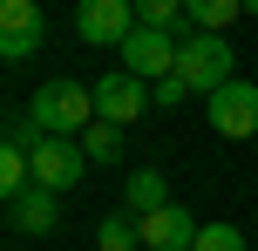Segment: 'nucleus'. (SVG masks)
Masks as SVG:
<instances>
[{
    "instance_id": "f257e3e1",
    "label": "nucleus",
    "mask_w": 258,
    "mask_h": 251,
    "mask_svg": "<svg viewBox=\"0 0 258 251\" xmlns=\"http://www.w3.org/2000/svg\"><path fill=\"white\" fill-rule=\"evenodd\" d=\"M27 116H34L41 136H82V129L95 122V89L54 75V81H41V89L27 95Z\"/></svg>"
},
{
    "instance_id": "f03ea898",
    "label": "nucleus",
    "mask_w": 258,
    "mask_h": 251,
    "mask_svg": "<svg viewBox=\"0 0 258 251\" xmlns=\"http://www.w3.org/2000/svg\"><path fill=\"white\" fill-rule=\"evenodd\" d=\"M231 68H238V54H231V41L224 34H183V48H177V75L190 81V95H218L224 81H231Z\"/></svg>"
},
{
    "instance_id": "7ed1b4c3",
    "label": "nucleus",
    "mask_w": 258,
    "mask_h": 251,
    "mask_svg": "<svg viewBox=\"0 0 258 251\" xmlns=\"http://www.w3.org/2000/svg\"><path fill=\"white\" fill-rule=\"evenodd\" d=\"M177 48H183V34H170V27H136L116 54H122V68H129L136 81L156 89L163 75H177Z\"/></svg>"
},
{
    "instance_id": "20e7f679",
    "label": "nucleus",
    "mask_w": 258,
    "mask_h": 251,
    "mask_svg": "<svg viewBox=\"0 0 258 251\" xmlns=\"http://www.w3.org/2000/svg\"><path fill=\"white\" fill-rule=\"evenodd\" d=\"M204 116H211V129H218V136H231V143L258 136V81L231 75V81H224V89L204 102Z\"/></svg>"
},
{
    "instance_id": "39448f33",
    "label": "nucleus",
    "mask_w": 258,
    "mask_h": 251,
    "mask_svg": "<svg viewBox=\"0 0 258 251\" xmlns=\"http://www.w3.org/2000/svg\"><path fill=\"white\" fill-rule=\"evenodd\" d=\"M75 34L89 48H122L136 34V0H75Z\"/></svg>"
},
{
    "instance_id": "423d86ee",
    "label": "nucleus",
    "mask_w": 258,
    "mask_h": 251,
    "mask_svg": "<svg viewBox=\"0 0 258 251\" xmlns=\"http://www.w3.org/2000/svg\"><path fill=\"white\" fill-rule=\"evenodd\" d=\"M82 177H89V156H82L75 136H41V143H34V184L41 190L61 197V190H75Z\"/></svg>"
},
{
    "instance_id": "0eeeda50",
    "label": "nucleus",
    "mask_w": 258,
    "mask_h": 251,
    "mask_svg": "<svg viewBox=\"0 0 258 251\" xmlns=\"http://www.w3.org/2000/svg\"><path fill=\"white\" fill-rule=\"evenodd\" d=\"M143 109H150V81H136L129 68H116V75L95 81V122L129 129V122H143Z\"/></svg>"
},
{
    "instance_id": "6e6552de",
    "label": "nucleus",
    "mask_w": 258,
    "mask_h": 251,
    "mask_svg": "<svg viewBox=\"0 0 258 251\" xmlns=\"http://www.w3.org/2000/svg\"><path fill=\"white\" fill-rule=\"evenodd\" d=\"M41 41H48L41 0H0V54H7V61H27Z\"/></svg>"
},
{
    "instance_id": "1a4fd4ad",
    "label": "nucleus",
    "mask_w": 258,
    "mask_h": 251,
    "mask_svg": "<svg viewBox=\"0 0 258 251\" xmlns=\"http://www.w3.org/2000/svg\"><path fill=\"white\" fill-rule=\"evenodd\" d=\"M197 217L183 211V204H163V211H150V217H136V238H143V251H190L197 244Z\"/></svg>"
},
{
    "instance_id": "9d476101",
    "label": "nucleus",
    "mask_w": 258,
    "mask_h": 251,
    "mask_svg": "<svg viewBox=\"0 0 258 251\" xmlns=\"http://www.w3.org/2000/svg\"><path fill=\"white\" fill-rule=\"evenodd\" d=\"M61 224V197H54V190H21V197L7 204V231L14 238H48V231Z\"/></svg>"
},
{
    "instance_id": "9b49d317",
    "label": "nucleus",
    "mask_w": 258,
    "mask_h": 251,
    "mask_svg": "<svg viewBox=\"0 0 258 251\" xmlns=\"http://www.w3.org/2000/svg\"><path fill=\"white\" fill-rule=\"evenodd\" d=\"M163 204H170V177L163 170H136L122 184V211L129 217H150V211H163Z\"/></svg>"
},
{
    "instance_id": "f8f14e48",
    "label": "nucleus",
    "mask_w": 258,
    "mask_h": 251,
    "mask_svg": "<svg viewBox=\"0 0 258 251\" xmlns=\"http://www.w3.org/2000/svg\"><path fill=\"white\" fill-rule=\"evenodd\" d=\"M245 14V0H183V27L190 34H224Z\"/></svg>"
},
{
    "instance_id": "ddd939ff",
    "label": "nucleus",
    "mask_w": 258,
    "mask_h": 251,
    "mask_svg": "<svg viewBox=\"0 0 258 251\" xmlns=\"http://www.w3.org/2000/svg\"><path fill=\"white\" fill-rule=\"evenodd\" d=\"M75 143H82V156H89V163H116V156H122V129H116V122H89Z\"/></svg>"
},
{
    "instance_id": "4468645a",
    "label": "nucleus",
    "mask_w": 258,
    "mask_h": 251,
    "mask_svg": "<svg viewBox=\"0 0 258 251\" xmlns=\"http://www.w3.org/2000/svg\"><path fill=\"white\" fill-rule=\"evenodd\" d=\"M136 27H170V34H190V27H183V0H136Z\"/></svg>"
},
{
    "instance_id": "2eb2a0df",
    "label": "nucleus",
    "mask_w": 258,
    "mask_h": 251,
    "mask_svg": "<svg viewBox=\"0 0 258 251\" xmlns=\"http://www.w3.org/2000/svg\"><path fill=\"white\" fill-rule=\"evenodd\" d=\"M143 238H136V217H102V224H95V251H136Z\"/></svg>"
},
{
    "instance_id": "dca6fc26",
    "label": "nucleus",
    "mask_w": 258,
    "mask_h": 251,
    "mask_svg": "<svg viewBox=\"0 0 258 251\" xmlns=\"http://www.w3.org/2000/svg\"><path fill=\"white\" fill-rule=\"evenodd\" d=\"M190 251H251V244H245V231H238V224H204Z\"/></svg>"
},
{
    "instance_id": "f3484780",
    "label": "nucleus",
    "mask_w": 258,
    "mask_h": 251,
    "mask_svg": "<svg viewBox=\"0 0 258 251\" xmlns=\"http://www.w3.org/2000/svg\"><path fill=\"white\" fill-rule=\"evenodd\" d=\"M183 95H190V81H183V75H163V81L150 89V102H156V109H177Z\"/></svg>"
},
{
    "instance_id": "a211bd4d",
    "label": "nucleus",
    "mask_w": 258,
    "mask_h": 251,
    "mask_svg": "<svg viewBox=\"0 0 258 251\" xmlns=\"http://www.w3.org/2000/svg\"><path fill=\"white\" fill-rule=\"evenodd\" d=\"M245 14H258V0H245Z\"/></svg>"
}]
</instances>
